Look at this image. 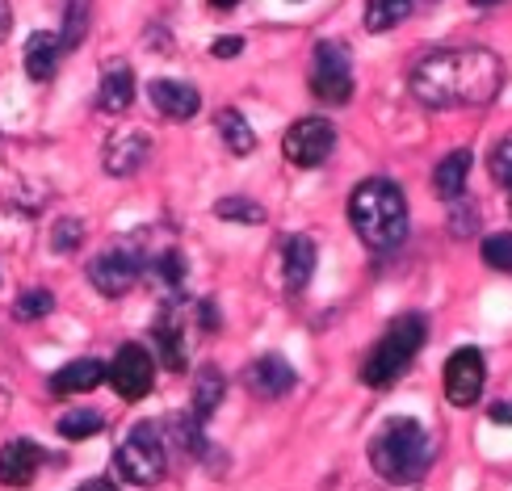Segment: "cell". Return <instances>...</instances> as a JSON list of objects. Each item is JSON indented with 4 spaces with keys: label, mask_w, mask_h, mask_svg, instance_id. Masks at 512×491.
<instances>
[{
    "label": "cell",
    "mask_w": 512,
    "mask_h": 491,
    "mask_svg": "<svg viewBox=\"0 0 512 491\" xmlns=\"http://www.w3.org/2000/svg\"><path fill=\"white\" fill-rule=\"evenodd\" d=\"M504 84V63L487 47L429 51L412 68V97L429 110H466L487 105Z\"/></svg>",
    "instance_id": "obj_1"
},
{
    "label": "cell",
    "mask_w": 512,
    "mask_h": 491,
    "mask_svg": "<svg viewBox=\"0 0 512 491\" xmlns=\"http://www.w3.org/2000/svg\"><path fill=\"white\" fill-rule=\"evenodd\" d=\"M349 223L361 236V244L374 252L403 244V236H408V202H403V189L387 177L361 181L349 198Z\"/></svg>",
    "instance_id": "obj_2"
},
{
    "label": "cell",
    "mask_w": 512,
    "mask_h": 491,
    "mask_svg": "<svg viewBox=\"0 0 512 491\" xmlns=\"http://www.w3.org/2000/svg\"><path fill=\"white\" fill-rule=\"evenodd\" d=\"M433 462V441L412 416H395L370 441V466L387 483H416Z\"/></svg>",
    "instance_id": "obj_3"
},
{
    "label": "cell",
    "mask_w": 512,
    "mask_h": 491,
    "mask_svg": "<svg viewBox=\"0 0 512 491\" xmlns=\"http://www.w3.org/2000/svg\"><path fill=\"white\" fill-rule=\"evenodd\" d=\"M424 336H429V324H424V315H399L395 324L387 328V336L378 340L370 349L366 366H361V382L366 387H391L395 378H403V370L412 366V357L420 353Z\"/></svg>",
    "instance_id": "obj_4"
},
{
    "label": "cell",
    "mask_w": 512,
    "mask_h": 491,
    "mask_svg": "<svg viewBox=\"0 0 512 491\" xmlns=\"http://www.w3.org/2000/svg\"><path fill=\"white\" fill-rule=\"evenodd\" d=\"M114 466L126 483L135 487H156L164 479V466H168V450H164V429L160 424H135L131 437L118 445Z\"/></svg>",
    "instance_id": "obj_5"
},
{
    "label": "cell",
    "mask_w": 512,
    "mask_h": 491,
    "mask_svg": "<svg viewBox=\"0 0 512 491\" xmlns=\"http://www.w3.org/2000/svg\"><path fill=\"white\" fill-rule=\"evenodd\" d=\"M311 93L324 105H345L353 97V55L345 42H319L311 59Z\"/></svg>",
    "instance_id": "obj_6"
},
{
    "label": "cell",
    "mask_w": 512,
    "mask_h": 491,
    "mask_svg": "<svg viewBox=\"0 0 512 491\" xmlns=\"http://www.w3.org/2000/svg\"><path fill=\"white\" fill-rule=\"evenodd\" d=\"M282 152L294 168H319L328 164V156L336 152V126L328 118H298L286 139H282Z\"/></svg>",
    "instance_id": "obj_7"
},
{
    "label": "cell",
    "mask_w": 512,
    "mask_h": 491,
    "mask_svg": "<svg viewBox=\"0 0 512 491\" xmlns=\"http://www.w3.org/2000/svg\"><path fill=\"white\" fill-rule=\"evenodd\" d=\"M143 256L131 248H101L93 261H89V282L105 294V298H122L139 286L143 277Z\"/></svg>",
    "instance_id": "obj_8"
},
{
    "label": "cell",
    "mask_w": 512,
    "mask_h": 491,
    "mask_svg": "<svg viewBox=\"0 0 512 491\" xmlns=\"http://www.w3.org/2000/svg\"><path fill=\"white\" fill-rule=\"evenodd\" d=\"M105 378H110V387H114L126 403H135V399H143L147 391H152L156 361H152V353H147L143 345L126 340V345L114 353V361H110V370H105Z\"/></svg>",
    "instance_id": "obj_9"
},
{
    "label": "cell",
    "mask_w": 512,
    "mask_h": 491,
    "mask_svg": "<svg viewBox=\"0 0 512 491\" xmlns=\"http://www.w3.org/2000/svg\"><path fill=\"white\" fill-rule=\"evenodd\" d=\"M441 382H445V399L454 403V408H471V403H479L483 387H487V361L479 349H458L450 361H445L441 370Z\"/></svg>",
    "instance_id": "obj_10"
},
{
    "label": "cell",
    "mask_w": 512,
    "mask_h": 491,
    "mask_svg": "<svg viewBox=\"0 0 512 491\" xmlns=\"http://www.w3.org/2000/svg\"><path fill=\"white\" fill-rule=\"evenodd\" d=\"M244 382H248V391H256L261 399H282L286 391H294L298 374H294V366L282 353H265L244 370Z\"/></svg>",
    "instance_id": "obj_11"
},
{
    "label": "cell",
    "mask_w": 512,
    "mask_h": 491,
    "mask_svg": "<svg viewBox=\"0 0 512 491\" xmlns=\"http://www.w3.org/2000/svg\"><path fill=\"white\" fill-rule=\"evenodd\" d=\"M147 156H152V139L139 135V131H122V135H114L110 143H105L101 168L110 177H131L147 164Z\"/></svg>",
    "instance_id": "obj_12"
},
{
    "label": "cell",
    "mask_w": 512,
    "mask_h": 491,
    "mask_svg": "<svg viewBox=\"0 0 512 491\" xmlns=\"http://www.w3.org/2000/svg\"><path fill=\"white\" fill-rule=\"evenodd\" d=\"M147 97H152L156 110L164 118H173V122H189L202 110L198 89H194V84H185V80H152V84H147Z\"/></svg>",
    "instance_id": "obj_13"
},
{
    "label": "cell",
    "mask_w": 512,
    "mask_h": 491,
    "mask_svg": "<svg viewBox=\"0 0 512 491\" xmlns=\"http://www.w3.org/2000/svg\"><path fill=\"white\" fill-rule=\"evenodd\" d=\"M38 466H42V450L34 441L17 437L9 445H0V483L5 487H30Z\"/></svg>",
    "instance_id": "obj_14"
},
{
    "label": "cell",
    "mask_w": 512,
    "mask_h": 491,
    "mask_svg": "<svg viewBox=\"0 0 512 491\" xmlns=\"http://www.w3.org/2000/svg\"><path fill=\"white\" fill-rule=\"evenodd\" d=\"M105 378V366L97 357H80V361H68V366H59L51 378H47V391L55 399H68V395H80V391H93L97 382Z\"/></svg>",
    "instance_id": "obj_15"
},
{
    "label": "cell",
    "mask_w": 512,
    "mask_h": 491,
    "mask_svg": "<svg viewBox=\"0 0 512 491\" xmlns=\"http://www.w3.org/2000/svg\"><path fill=\"white\" fill-rule=\"evenodd\" d=\"M315 240L311 236H290L282 244V277H286V290H303L311 282V273H315Z\"/></svg>",
    "instance_id": "obj_16"
},
{
    "label": "cell",
    "mask_w": 512,
    "mask_h": 491,
    "mask_svg": "<svg viewBox=\"0 0 512 491\" xmlns=\"http://www.w3.org/2000/svg\"><path fill=\"white\" fill-rule=\"evenodd\" d=\"M59 55H63V42L59 34H47V30H34L26 38V76L30 80H51L55 68H59Z\"/></svg>",
    "instance_id": "obj_17"
},
{
    "label": "cell",
    "mask_w": 512,
    "mask_h": 491,
    "mask_svg": "<svg viewBox=\"0 0 512 491\" xmlns=\"http://www.w3.org/2000/svg\"><path fill=\"white\" fill-rule=\"evenodd\" d=\"M131 101H135V72L126 68V63H118V68H110L101 76L97 105H101V114H126Z\"/></svg>",
    "instance_id": "obj_18"
},
{
    "label": "cell",
    "mask_w": 512,
    "mask_h": 491,
    "mask_svg": "<svg viewBox=\"0 0 512 491\" xmlns=\"http://www.w3.org/2000/svg\"><path fill=\"white\" fill-rule=\"evenodd\" d=\"M466 177H471V152H466V147H458V152L445 156V160L437 164V173H433L437 198L458 202V198H462V189H466Z\"/></svg>",
    "instance_id": "obj_19"
},
{
    "label": "cell",
    "mask_w": 512,
    "mask_h": 491,
    "mask_svg": "<svg viewBox=\"0 0 512 491\" xmlns=\"http://www.w3.org/2000/svg\"><path fill=\"white\" fill-rule=\"evenodd\" d=\"M215 126H219V135H223L231 156H252L256 152V131L248 126V118L240 110H231V105H227V110H219L215 114Z\"/></svg>",
    "instance_id": "obj_20"
},
{
    "label": "cell",
    "mask_w": 512,
    "mask_h": 491,
    "mask_svg": "<svg viewBox=\"0 0 512 491\" xmlns=\"http://www.w3.org/2000/svg\"><path fill=\"white\" fill-rule=\"evenodd\" d=\"M416 0H366V30L370 34H387L412 17Z\"/></svg>",
    "instance_id": "obj_21"
},
{
    "label": "cell",
    "mask_w": 512,
    "mask_h": 491,
    "mask_svg": "<svg viewBox=\"0 0 512 491\" xmlns=\"http://www.w3.org/2000/svg\"><path fill=\"white\" fill-rule=\"evenodd\" d=\"M223 391H227V382L215 366H206L198 370V382H194V416L198 420H210L219 412V403H223Z\"/></svg>",
    "instance_id": "obj_22"
},
{
    "label": "cell",
    "mask_w": 512,
    "mask_h": 491,
    "mask_svg": "<svg viewBox=\"0 0 512 491\" xmlns=\"http://www.w3.org/2000/svg\"><path fill=\"white\" fill-rule=\"evenodd\" d=\"M152 340L168 370H185V340H181V324H173V315H160V324L152 328Z\"/></svg>",
    "instance_id": "obj_23"
},
{
    "label": "cell",
    "mask_w": 512,
    "mask_h": 491,
    "mask_svg": "<svg viewBox=\"0 0 512 491\" xmlns=\"http://www.w3.org/2000/svg\"><path fill=\"white\" fill-rule=\"evenodd\" d=\"M89 13H93V0H63V30H59L63 51L80 47V38L89 34Z\"/></svg>",
    "instance_id": "obj_24"
},
{
    "label": "cell",
    "mask_w": 512,
    "mask_h": 491,
    "mask_svg": "<svg viewBox=\"0 0 512 491\" xmlns=\"http://www.w3.org/2000/svg\"><path fill=\"white\" fill-rule=\"evenodd\" d=\"M105 429V416L101 412H63L59 416V437H68V441H89Z\"/></svg>",
    "instance_id": "obj_25"
},
{
    "label": "cell",
    "mask_w": 512,
    "mask_h": 491,
    "mask_svg": "<svg viewBox=\"0 0 512 491\" xmlns=\"http://www.w3.org/2000/svg\"><path fill=\"white\" fill-rule=\"evenodd\" d=\"M215 215L227 219V223H248V227H256V223H265V206L252 202V198H219V202H215Z\"/></svg>",
    "instance_id": "obj_26"
},
{
    "label": "cell",
    "mask_w": 512,
    "mask_h": 491,
    "mask_svg": "<svg viewBox=\"0 0 512 491\" xmlns=\"http://www.w3.org/2000/svg\"><path fill=\"white\" fill-rule=\"evenodd\" d=\"M51 307H55L51 290H42V286H30V290H21V294H17V303H13V319H21V324H30V319H42V315H51Z\"/></svg>",
    "instance_id": "obj_27"
},
{
    "label": "cell",
    "mask_w": 512,
    "mask_h": 491,
    "mask_svg": "<svg viewBox=\"0 0 512 491\" xmlns=\"http://www.w3.org/2000/svg\"><path fill=\"white\" fill-rule=\"evenodd\" d=\"M483 265L512 273V231H496V236L483 240Z\"/></svg>",
    "instance_id": "obj_28"
},
{
    "label": "cell",
    "mask_w": 512,
    "mask_h": 491,
    "mask_svg": "<svg viewBox=\"0 0 512 491\" xmlns=\"http://www.w3.org/2000/svg\"><path fill=\"white\" fill-rule=\"evenodd\" d=\"M80 240H84V223H80V219H59V223H55L51 244H55L59 252H72Z\"/></svg>",
    "instance_id": "obj_29"
},
{
    "label": "cell",
    "mask_w": 512,
    "mask_h": 491,
    "mask_svg": "<svg viewBox=\"0 0 512 491\" xmlns=\"http://www.w3.org/2000/svg\"><path fill=\"white\" fill-rule=\"evenodd\" d=\"M244 51V38H236V34H227V38H215L210 42V55L215 59H236Z\"/></svg>",
    "instance_id": "obj_30"
},
{
    "label": "cell",
    "mask_w": 512,
    "mask_h": 491,
    "mask_svg": "<svg viewBox=\"0 0 512 491\" xmlns=\"http://www.w3.org/2000/svg\"><path fill=\"white\" fill-rule=\"evenodd\" d=\"M487 416H492V424H500V429H508V424H512V403L508 399L492 403V412H487Z\"/></svg>",
    "instance_id": "obj_31"
},
{
    "label": "cell",
    "mask_w": 512,
    "mask_h": 491,
    "mask_svg": "<svg viewBox=\"0 0 512 491\" xmlns=\"http://www.w3.org/2000/svg\"><path fill=\"white\" fill-rule=\"evenodd\" d=\"M13 30V5L9 0H0V38H5Z\"/></svg>",
    "instance_id": "obj_32"
},
{
    "label": "cell",
    "mask_w": 512,
    "mask_h": 491,
    "mask_svg": "<svg viewBox=\"0 0 512 491\" xmlns=\"http://www.w3.org/2000/svg\"><path fill=\"white\" fill-rule=\"evenodd\" d=\"M76 491H118L114 479H89V483H80Z\"/></svg>",
    "instance_id": "obj_33"
},
{
    "label": "cell",
    "mask_w": 512,
    "mask_h": 491,
    "mask_svg": "<svg viewBox=\"0 0 512 491\" xmlns=\"http://www.w3.org/2000/svg\"><path fill=\"white\" fill-rule=\"evenodd\" d=\"M206 5H210V9H219V13H227V9H236L240 0H206Z\"/></svg>",
    "instance_id": "obj_34"
},
{
    "label": "cell",
    "mask_w": 512,
    "mask_h": 491,
    "mask_svg": "<svg viewBox=\"0 0 512 491\" xmlns=\"http://www.w3.org/2000/svg\"><path fill=\"white\" fill-rule=\"evenodd\" d=\"M475 9H492V5H500V0H471Z\"/></svg>",
    "instance_id": "obj_35"
},
{
    "label": "cell",
    "mask_w": 512,
    "mask_h": 491,
    "mask_svg": "<svg viewBox=\"0 0 512 491\" xmlns=\"http://www.w3.org/2000/svg\"><path fill=\"white\" fill-rule=\"evenodd\" d=\"M500 185H504V189H508V206H512V173H508V177H504V181H500Z\"/></svg>",
    "instance_id": "obj_36"
}]
</instances>
